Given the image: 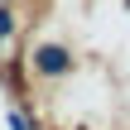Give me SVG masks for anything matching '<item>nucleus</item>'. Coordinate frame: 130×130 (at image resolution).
<instances>
[{
    "label": "nucleus",
    "instance_id": "obj_1",
    "mask_svg": "<svg viewBox=\"0 0 130 130\" xmlns=\"http://www.w3.org/2000/svg\"><path fill=\"white\" fill-rule=\"evenodd\" d=\"M39 63H43L48 72H63V68H68V58H63L58 48H48V53H39Z\"/></svg>",
    "mask_w": 130,
    "mask_h": 130
}]
</instances>
